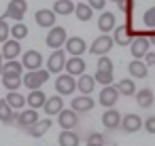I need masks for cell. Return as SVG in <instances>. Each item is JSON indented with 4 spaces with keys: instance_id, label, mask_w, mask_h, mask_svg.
Masks as SVG:
<instances>
[{
    "instance_id": "1",
    "label": "cell",
    "mask_w": 155,
    "mask_h": 146,
    "mask_svg": "<svg viewBox=\"0 0 155 146\" xmlns=\"http://www.w3.org/2000/svg\"><path fill=\"white\" fill-rule=\"evenodd\" d=\"M49 70H32V72H26L24 76H21V81H24V85L30 89V91H36V89H41L47 81H49Z\"/></svg>"
},
{
    "instance_id": "2",
    "label": "cell",
    "mask_w": 155,
    "mask_h": 146,
    "mask_svg": "<svg viewBox=\"0 0 155 146\" xmlns=\"http://www.w3.org/2000/svg\"><path fill=\"white\" fill-rule=\"evenodd\" d=\"M66 40H68V34H66V30L62 28V26H53L51 30H49V34H47V38H45V43H47V47L49 49H62L64 45H66Z\"/></svg>"
},
{
    "instance_id": "3",
    "label": "cell",
    "mask_w": 155,
    "mask_h": 146,
    "mask_svg": "<svg viewBox=\"0 0 155 146\" xmlns=\"http://www.w3.org/2000/svg\"><path fill=\"white\" fill-rule=\"evenodd\" d=\"M26 11H28V2H26V0H11V2L7 5V11H5V19H13L15 24L24 21Z\"/></svg>"
},
{
    "instance_id": "4",
    "label": "cell",
    "mask_w": 155,
    "mask_h": 146,
    "mask_svg": "<svg viewBox=\"0 0 155 146\" xmlns=\"http://www.w3.org/2000/svg\"><path fill=\"white\" fill-rule=\"evenodd\" d=\"M55 89H58V95H72L77 91V78L70 76V74H60L55 78Z\"/></svg>"
},
{
    "instance_id": "5",
    "label": "cell",
    "mask_w": 155,
    "mask_h": 146,
    "mask_svg": "<svg viewBox=\"0 0 155 146\" xmlns=\"http://www.w3.org/2000/svg\"><path fill=\"white\" fill-rule=\"evenodd\" d=\"M113 45H115V40H113V36H108V34H100L94 43H91V47H89V51L94 53V55H98V57H102V55H106L110 49H113Z\"/></svg>"
},
{
    "instance_id": "6",
    "label": "cell",
    "mask_w": 155,
    "mask_h": 146,
    "mask_svg": "<svg viewBox=\"0 0 155 146\" xmlns=\"http://www.w3.org/2000/svg\"><path fill=\"white\" fill-rule=\"evenodd\" d=\"M64 66H66V53L62 49H55L49 59H47V70L49 74H58V72H64Z\"/></svg>"
},
{
    "instance_id": "7",
    "label": "cell",
    "mask_w": 155,
    "mask_h": 146,
    "mask_svg": "<svg viewBox=\"0 0 155 146\" xmlns=\"http://www.w3.org/2000/svg\"><path fill=\"white\" fill-rule=\"evenodd\" d=\"M43 55L38 53V51H34V49H30V51H26L24 55H21V64H24V68L28 70V72H32V70H41L43 68Z\"/></svg>"
},
{
    "instance_id": "8",
    "label": "cell",
    "mask_w": 155,
    "mask_h": 146,
    "mask_svg": "<svg viewBox=\"0 0 155 146\" xmlns=\"http://www.w3.org/2000/svg\"><path fill=\"white\" fill-rule=\"evenodd\" d=\"M113 40H115V45H119V47H127V45H132L134 36H132V32H130V24H121V26H117V28L113 30Z\"/></svg>"
},
{
    "instance_id": "9",
    "label": "cell",
    "mask_w": 155,
    "mask_h": 146,
    "mask_svg": "<svg viewBox=\"0 0 155 146\" xmlns=\"http://www.w3.org/2000/svg\"><path fill=\"white\" fill-rule=\"evenodd\" d=\"M142 125H144V121H142L138 114H134V112L123 114V119H121V129H123L125 133H136V131L142 129Z\"/></svg>"
},
{
    "instance_id": "10",
    "label": "cell",
    "mask_w": 155,
    "mask_h": 146,
    "mask_svg": "<svg viewBox=\"0 0 155 146\" xmlns=\"http://www.w3.org/2000/svg\"><path fill=\"white\" fill-rule=\"evenodd\" d=\"M149 47H151V43H149L147 36H136V38L132 40V45H130V51H132L134 59H142V57L149 53Z\"/></svg>"
},
{
    "instance_id": "11",
    "label": "cell",
    "mask_w": 155,
    "mask_h": 146,
    "mask_svg": "<svg viewBox=\"0 0 155 146\" xmlns=\"http://www.w3.org/2000/svg\"><path fill=\"white\" fill-rule=\"evenodd\" d=\"M117 100H119V91H117L115 85H108V87H102V89H100V97H98V102H100L102 106L113 108V106L117 104Z\"/></svg>"
},
{
    "instance_id": "12",
    "label": "cell",
    "mask_w": 155,
    "mask_h": 146,
    "mask_svg": "<svg viewBox=\"0 0 155 146\" xmlns=\"http://www.w3.org/2000/svg\"><path fill=\"white\" fill-rule=\"evenodd\" d=\"M36 121H38V112L32 110V108H24L21 112H17V121H15V125L21 127V129H30Z\"/></svg>"
},
{
    "instance_id": "13",
    "label": "cell",
    "mask_w": 155,
    "mask_h": 146,
    "mask_svg": "<svg viewBox=\"0 0 155 146\" xmlns=\"http://www.w3.org/2000/svg\"><path fill=\"white\" fill-rule=\"evenodd\" d=\"M58 123L62 129H74L79 125V114L72 110V108H64L60 114H58Z\"/></svg>"
},
{
    "instance_id": "14",
    "label": "cell",
    "mask_w": 155,
    "mask_h": 146,
    "mask_svg": "<svg viewBox=\"0 0 155 146\" xmlns=\"http://www.w3.org/2000/svg\"><path fill=\"white\" fill-rule=\"evenodd\" d=\"M64 47H66L68 55H72V57H81V55L87 51V45H85V40H83L81 36H70Z\"/></svg>"
},
{
    "instance_id": "15",
    "label": "cell",
    "mask_w": 155,
    "mask_h": 146,
    "mask_svg": "<svg viewBox=\"0 0 155 146\" xmlns=\"http://www.w3.org/2000/svg\"><path fill=\"white\" fill-rule=\"evenodd\" d=\"M0 55L5 57V62L17 59V55H21V45H19V40L9 38L7 43H2V53H0Z\"/></svg>"
},
{
    "instance_id": "16",
    "label": "cell",
    "mask_w": 155,
    "mask_h": 146,
    "mask_svg": "<svg viewBox=\"0 0 155 146\" xmlns=\"http://www.w3.org/2000/svg\"><path fill=\"white\" fill-rule=\"evenodd\" d=\"M64 70H66V74L79 78L81 74H85V59H83V57H68Z\"/></svg>"
},
{
    "instance_id": "17",
    "label": "cell",
    "mask_w": 155,
    "mask_h": 146,
    "mask_svg": "<svg viewBox=\"0 0 155 146\" xmlns=\"http://www.w3.org/2000/svg\"><path fill=\"white\" fill-rule=\"evenodd\" d=\"M55 19H58V15L51 11V9H41V11H36V15H34V21L41 26V28H53L55 26Z\"/></svg>"
},
{
    "instance_id": "18",
    "label": "cell",
    "mask_w": 155,
    "mask_h": 146,
    "mask_svg": "<svg viewBox=\"0 0 155 146\" xmlns=\"http://www.w3.org/2000/svg\"><path fill=\"white\" fill-rule=\"evenodd\" d=\"M43 110L49 114V119H51V116H58V114L64 110V97H62V95H51V97H47Z\"/></svg>"
},
{
    "instance_id": "19",
    "label": "cell",
    "mask_w": 155,
    "mask_h": 146,
    "mask_svg": "<svg viewBox=\"0 0 155 146\" xmlns=\"http://www.w3.org/2000/svg\"><path fill=\"white\" fill-rule=\"evenodd\" d=\"M115 28H117V17H115V13L104 11V13L98 17V30H100L102 34H108V32H113Z\"/></svg>"
},
{
    "instance_id": "20",
    "label": "cell",
    "mask_w": 155,
    "mask_h": 146,
    "mask_svg": "<svg viewBox=\"0 0 155 146\" xmlns=\"http://www.w3.org/2000/svg\"><path fill=\"white\" fill-rule=\"evenodd\" d=\"M94 100H91V95H79V97H74L72 100V104H70V108L77 112V114H81V112H89L91 108H94Z\"/></svg>"
},
{
    "instance_id": "21",
    "label": "cell",
    "mask_w": 155,
    "mask_h": 146,
    "mask_svg": "<svg viewBox=\"0 0 155 146\" xmlns=\"http://www.w3.org/2000/svg\"><path fill=\"white\" fill-rule=\"evenodd\" d=\"M121 114H119V110H115V108H106V112L102 114V123H104V127L106 129H117V127H121Z\"/></svg>"
},
{
    "instance_id": "22",
    "label": "cell",
    "mask_w": 155,
    "mask_h": 146,
    "mask_svg": "<svg viewBox=\"0 0 155 146\" xmlns=\"http://www.w3.org/2000/svg\"><path fill=\"white\" fill-rule=\"evenodd\" d=\"M45 102H47V95H45V91H43V89L30 91V93H28V97H26V104H28L32 110L43 108V106H45Z\"/></svg>"
},
{
    "instance_id": "23",
    "label": "cell",
    "mask_w": 155,
    "mask_h": 146,
    "mask_svg": "<svg viewBox=\"0 0 155 146\" xmlns=\"http://www.w3.org/2000/svg\"><path fill=\"white\" fill-rule=\"evenodd\" d=\"M136 104L140 108H151L155 104V95H153V89L144 87V89H138L136 91Z\"/></svg>"
},
{
    "instance_id": "24",
    "label": "cell",
    "mask_w": 155,
    "mask_h": 146,
    "mask_svg": "<svg viewBox=\"0 0 155 146\" xmlns=\"http://www.w3.org/2000/svg\"><path fill=\"white\" fill-rule=\"evenodd\" d=\"M53 123H51V119H38L30 129H26L28 131V135H32V138H43L47 131H49V127H51Z\"/></svg>"
},
{
    "instance_id": "25",
    "label": "cell",
    "mask_w": 155,
    "mask_h": 146,
    "mask_svg": "<svg viewBox=\"0 0 155 146\" xmlns=\"http://www.w3.org/2000/svg\"><path fill=\"white\" fill-rule=\"evenodd\" d=\"M147 70L149 68H147V64L142 59H132L130 66H127V72H130L132 78H147V74H149Z\"/></svg>"
},
{
    "instance_id": "26",
    "label": "cell",
    "mask_w": 155,
    "mask_h": 146,
    "mask_svg": "<svg viewBox=\"0 0 155 146\" xmlns=\"http://www.w3.org/2000/svg\"><path fill=\"white\" fill-rule=\"evenodd\" d=\"M94 89H96V81H94V76H89V74H81V76L77 78V91H81V95H89Z\"/></svg>"
},
{
    "instance_id": "27",
    "label": "cell",
    "mask_w": 155,
    "mask_h": 146,
    "mask_svg": "<svg viewBox=\"0 0 155 146\" xmlns=\"http://www.w3.org/2000/svg\"><path fill=\"white\" fill-rule=\"evenodd\" d=\"M17 121V112L2 100V104H0V123H5V125H15Z\"/></svg>"
},
{
    "instance_id": "28",
    "label": "cell",
    "mask_w": 155,
    "mask_h": 146,
    "mask_svg": "<svg viewBox=\"0 0 155 146\" xmlns=\"http://www.w3.org/2000/svg\"><path fill=\"white\" fill-rule=\"evenodd\" d=\"M58 142H60V146H79V144H81V138H79L72 129H62Z\"/></svg>"
},
{
    "instance_id": "29",
    "label": "cell",
    "mask_w": 155,
    "mask_h": 146,
    "mask_svg": "<svg viewBox=\"0 0 155 146\" xmlns=\"http://www.w3.org/2000/svg\"><path fill=\"white\" fill-rule=\"evenodd\" d=\"M74 5L77 2H72V0H55L51 11L55 15H70V13H74Z\"/></svg>"
},
{
    "instance_id": "30",
    "label": "cell",
    "mask_w": 155,
    "mask_h": 146,
    "mask_svg": "<svg viewBox=\"0 0 155 146\" xmlns=\"http://www.w3.org/2000/svg\"><path fill=\"white\" fill-rule=\"evenodd\" d=\"M5 102L17 112V110H24V106H26V97L19 93V91H9V95L5 97Z\"/></svg>"
},
{
    "instance_id": "31",
    "label": "cell",
    "mask_w": 155,
    "mask_h": 146,
    "mask_svg": "<svg viewBox=\"0 0 155 146\" xmlns=\"http://www.w3.org/2000/svg\"><path fill=\"white\" fill-rule=\"evenodd\" d=\"M21 72H24V64L13 59V62H5V68H2L0 76H21Z\"/></svg>"
},
{
    "instance_id": "32",
    "label": "cell",
    "mask_w": 155,
    "mask_h": 146,
    "mask_svg": "<svg viewBox=\"0 0 155 146\" xmlns=\"http://www.w3.org/2000/svg\"><path fill=\"white\" fill-rule=\"evenodd\" d=\"M74 15H77L79 21H89L91 15H94V9L89 5H85V2H77L74 5Z\"/></svg>"
},
{
    "instance_id": "33",
    "label": "cell",
    "mask_w": 155,
    "mask_h": 146,
    "mask_svg": "<svg viewBox=\"0 0 155 146\" xmlns=\"http://www.w3.org/2000/svg\"><path fill=\"white\" fill-rule=\"evenodd\" d=\"M119 95H136V83L132 78H121L119 85H115Z\"/></svg>"
},
{
    "instance_id": "34",
    "label": "cell",
    "mask_w": 155,
    "mask_h": 146,
    "mask_svg": "<svg viewBox=\"0 0 155 146\" xmlns=\"http://www.w3.org/2000/svg\"><path fill=\"white\" fill-rule=\"evenodd\" d=\"M28 36V26L24 21H17L15 26H11V38L13 40H21Z\"/></svg>"
},
{
    "instance_id": "35",
    "label": "cell",
    "mask_w": 155,
    "mask_h": 146,
    "mask_svg": "<svg viewBox=\"0 0 155 146\" xmlns=\"http://www.w3.org/2000/svg\"><path fill=\"white\" fill-rule=\"evenodd\" d=\"M94 81H96V83H100L102 87H108V85H113V81H115V74H113V72L98 70V72L94 74Z\"/></svg>"
},
{
    "instance_id": "36",
    "label": "cell",
    "mask_w": 155,
    "mask_h": 146,
    "mask_svg": "<svg viewBox=\"0 0 155 146\" xmlns=\"http://www.w3.org/2000/svg\"><path fill=\"white\" fill-rule=\"evenodd\" d=\"M2 85L9 91H17L24 85V81H21V76H2Z\"/></svg>"
},
{
    "instance_id": "37",
    "label": "cell",
    "mask_w": 155,
    "mask_h": 146,
    "mask_svg": "<svg viewBox=\"0 0 155 146\" xmlns=\"http://www.w3.org/2000/svg\"><path fill=\"white\" fill-rule=\"evenodd\" d=\"M85 146H106V138L98 131H91L85 140Z\"/></svg>"
},
{
    "instance_id": "38",
    "label": "cell",
    "mask_w": 155,
    "mask_h": 146,
    "mask_svg": "<svg viewBox=\"0 0 155 146\" xmlns=\"http://www.w3.org/2000/svg\"><path fill=\"white\" fill-rule=\"evenodd\" d=\"M11 38V26L7 24L5 17H0V43H7Z\"/></svg>"
},
{
    "instance_id": "39",
    "label": "cell",
    "mask_w": 155,
    "mask_h": 146,
    "mask_svg": "<svg viewBox=\"0 0 155 146\" xmlns=\"http://www.w3.org/2000/svg\"><path fill=\"white\" fill-rule=\"evenodd\" d=\"M142 21H144V26H147V28L155 30V7H151V9H147V11H144Z\"/></svg>"
},
{
    "instance_id": "40",
    "label": "cell",
    "mask_w": 155,
    "mask_h": 146,
    "mask_svg": "<svg viewBox=\"0 0 155 146\" xmlns=\"http://www.w3.org/2000/svg\"><path fill=\"white\" fill-rule=\"evenodd\" d=\"M98 70L113 72V59H110L108 55H102V57H98Z\"/></svg>"
},
{
    "instance_id": "41",
    "label": "cell",
    "mask_w": 155,
    "mask_h": 146,
    "mask_svg": "<svg viewBox=\"0 0 155 146\" xmlns=\"http://www.w3.org/2000/svg\"><path fill=\"white\" fill-rule=\"evenodd\" d=\"M151 135H155V116H149V119H144V125H142Z\"/></svg>"
},
{
    "instance_id": "42",
    "label": "cell",
    "mask_w": 155,
    "mask_h": 146,
    "mask_svg": "<svg viewBox=\"0 0 155 146\" xmlns=\"http://www.w3.org/2000/svg\"><path fill=\"white\" fill-rule=\"evenodd\" d=\"M132 5H134V0H119L117 7H119L123 13H130V11H132Z\"/></svg>"
},
{
    "instance_id": "43",
    "label": "cell",
    "mask_w": 155,
    "mask_h": 146,
    "mask_svg": "<svg viewBox=\"0 0 155 146\" xmlns=\"http://www.w3.org/2000/svg\"><path fill=\"white\" fill-rule=\"evenodd\" d=\"M87 5L91 7V9H104V5H106V0H87Z\"/></svg>"
},
{
    "instance_id": "44",
    "label": "cell",
    "mask_w": 155,
    "mask_h": 146,
    "mask_svg": "<svg viewBox=\"0 0 155 146\" xmlns=\"http://www.w3.org/2000/svg\"><path fill=\"white\" fill-rule=\"evenodd\" d=\"M142 62L147 64V68H149V66H155V53H151V51H149V53L142 57Z\"/></svg>"
},
{
    "instance_id": "45",
    "label": "cell",
    "mask_w": 155,
    "mask_h": 146,
    "mask_svg": "<svg viewBox=\"0 0 155 146\" xmlns=\"http://www.w3.org/2000/svg\"><path fill=\"white\" fill-rule=\"evenodd\" d=\"M147 38H149V43H151V45H155V30H151V34H149Z\"/></svg>"
},
{
    "instance_id": "46",
    "label": "cell",
    "mask_w": 155,
    "mask_h": 146,
    "mask_svg": "<svg viewBox=\"0 0 155 146\" xmlns=\"http://www.w3.org/2000/svg\"><path fill=\"white\" fill-rule=\"evenodd\" d=\"M2 68H5V57L0 55V74H2Z\"/></svg>"
},
{
    "instance_id": "47",
    "label": "cell",
    "mask_w": 155,
    "mask_h": 146,
    "mask_svg": "<svg viewBox=\"0 0 155 146\" xmlns=\"http://www.w3.org/2000/svg\"><path fill=\"white\" fill-rule=\"evenodd\" d=\"M110 2H113V5H119V0H110Z\"/></svg>"
},
{
    "instance_id": "48",
    "label": "cell",
    "mask_w": 155,
    "mask_h": 146,
    "mask_svg": "<svg viewBox=\"0 0 155 146\" xmlns=\"http://www.w3.org/2000/svg\"><path fill=\"white\" fill-rule=\"evenodd\" d=\"M0 104H2V100H0Z\"/></svg>"
}]
</instances>
